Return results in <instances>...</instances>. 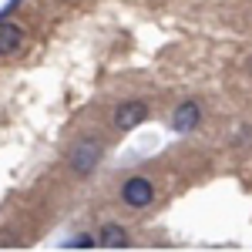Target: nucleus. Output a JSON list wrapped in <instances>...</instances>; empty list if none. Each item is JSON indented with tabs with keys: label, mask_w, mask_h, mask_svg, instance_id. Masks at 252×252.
I'll return each mask as SVG.
<instances>
[{
	"label": "nucleus",
	"mask_w": 252,
	"mask_h": 252,
	"mask_svg": "<svg viewBox=\"0 0 252 252\" xmlns=\"http://www.w3.org/2000/svg\"><path fill=\"white\" fill-rule=\"evenodd\" d=\"M97 246H104V249H128V232L121 225H101Z\"/></svg>",
	"instance_id": "obj_6"
},
{
	"label": "nucleus",
	"mask_w": 252,
	"mask_h": 252,
	"mask_svg": "<svg viewBox=\"0 0 252 252\" xmlns=\"http://www.w3.org/2000/svg\"><path fill=\"white\" fill-rule=\"evenodd\" d=\"M198 121H202V108L195 104V101H185V104H178L172 115V128L178 135H192L195 128H198Z\"/></svg>",
	"instance_id": "obj_4"
},
{
	"label": "nucleus",
	"mask_w": 252,
	"mask_h": 252,
	"mask_svg": "<svg viewBox=\"0 0 252 252\" xmlns=\"http://www.w3.org/2000/svg\"><path fill=\"white\" fill-rule=\"evenodd\" d=\"M145 118H148V104H145V101H121V104L115 108V125L121 128V131L138 128Z\"/></svg>",
	"instance_id": "obj_3"
},
{
	"label": "nucleus",
	"mask_w": 252,
	"mask_h": 252,
	"mask_svg": "<svg viewBox=\"0 0 252 252\" xmlns=\"http://www.w3.org/2000/svg\"><path fill=\"white\" fill-rule=\"evenodd\" d=\"M121 198H125V205H131V209H148L152 202H155V185L148 182V178H128L125 185H121Z\"/></svg>",
	"instance_id": "obj_2"
},
{
	"label": "nucleus",
	"mask_w": 252,
	"mask_h": 252,
	"mask_svg": "<svg viewBox=\"0 0 252 252\" xmlns=\"http://www.w3.org/2000/svg\"><path fill=\"white\" fill-rule=\"evenodd\" d=\"M101 141L94 138H78L71 148H67V165L74 168V175H91L94 172V165L101 161Z\"/></svg>",
	"instance_id": "obj_1"
},
{
	"label": "nucleus",
	"mask_w": 252,
	"mask_h": 252,
	"mask_svg": "<svg viewBox=\"0 0 252 252\" xmlns=\"http://www.w3.org/2000/svg\"><path fill=\"white\" fill-rule=\"evenodd\" d=\"M67 249H94L97 242L91 239V235H78V239H71V242H64Z\"/></svg>",
	"instance_id": "obj_7"
},
{
	"label": "nucleus",
	"mask_w": 252,
	"mask_h": 252,
	"mask_svg": "<svg viewBox=\"0 0 252 252\" xmlns=\"http://www.w3.org/2000/svg\"><path fill=\"white\" fill-rule=\"evenodd\" d=\"M249 71H252V61H249Z\"/></svg>",
	"instance_id": "obj_8"
},
{
	"label": "nucleus",
	"mask_w": 252,
	"mask_h": 252,
	"mask_svg": "<svg viewBox=\"0 0 252 252\" xmlns=\"http://www.w3.org/2000/svg\"><path fill=\"white\" fill-rule=\"evenodd\" d=\"M20 40H24V31H20L17 24H7V20H0V58L14 54V51L20 47Z\"/></svg>",
	"instance_id": "obj_5"
}]
</instances>
